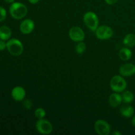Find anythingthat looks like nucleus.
Wrapping results in <instances>:
<instances>
[{
	"mask_svg": "<svg viewBox=\"0 0 135 135\" xmlns=\"http://www.w3.org/2000/svg\"><path fill=\"white\" fill-rule=\"evenodd\" d=\"M9 13L15 19H22L27 15L28 9L26 5L22 3L14 2L11 3L9 7Z\"/></svg>",
	"mask_w": 135,
	"mask_h": 135,
	"instance_id": "obj_1",
	"label": "nucleus"
},
{
	"mask_svg": "<svg viewBox=\"0 0 135 135\" xmlns=\"http://www.w3.org/2000/svg\"><path fill=\"white\" fill-rule=\"evenodd\" d=\"M110 88L114 92H123L126 90L127 83L121 75H115L111 79L109 83Z\"/></svg>",
	"mask_w": 135,
	"mask_h": 135,
	"instance_id": "obj_2",
	"label": "nucleus"
},
{
	"mask_svg": "<svg viewBox=\"0 0 135 135\" xmlns=\"http://www.w3.org/2000/svg\"><path fill=\"white\" fill-rule=\"evenodd\" d=\"M83 21L86 26L92 32H94L99 26V19L97 15L92 11H88L83 16Z\"/></svg>",
	"mask_w": 135,
	"mask_h": 135,
	"instance_id": "obj_3",
	"label": "nucleus"
},
{
	"mask_svg": "<svg viewBox=\"0 0 135 135\" xmlns=\"http://www.w3.org/2000/svg\"><path fill=\"white\" fill-rule=\"evenodd\" d=\"M7 49L13 56H18L23 52L24 47L22 42L18 39L13 38L7 42Z\"/></svg>",
	"mask_w": 135,
	"mask_h": 135,
	"instance_id": "obj_4",
	"label": "nucleus"
},
{
	"mask_svg": "<svg viewBox=\"0 0 135 135\" xmlns=\"http://www.w3.org/2000/svg\"><path fill=\"white\" fill-rule=\"evenodd\" d=\"M96 38L101 40L110 39L113 35V30L110 26L107 25H102L98 27L95 31Z\"/></svg>",
	"mask_w": 135,
	"mask_h": 135,
	"instance_id": "obj_5",
	"label": "nucleus"
},
{
	"mask_svg": "<svg viewBox=\"0 0 135 135\" xmlns=\"http://www.w3.org/2000/svg\"><path fill=\"white\" fill-rule=\"evenodd\" d=\"M37 131L42 134H50L53 131V125L51 123L44 119H38L36 123Z\"/></svg>",
	"mask_w": 135,
	"mask_h": 135,
	"instance_id": "obj_6",
	"label": "nucleus"
},
{
	"mask_svg": "<svg viewBox=\"0 0 135 135\" xmlns=\"http://www.w3.org/2000/svg\"><path fill=\"white\" fill-rule=\"evenodd\" d=\"M94 129L99 135H108L111 133L110 125L103 119H98L95 122Z\"/></svg>",
	"mask_w": 135,
	"mask_h": 135,
	"instance_id": "obj_7",
	"label": "nucleus"
},
{
	"mask_svg": "<svg viewBox=\"0 0 135 135\" xmlns=\"http://www.w3.org/2000/svg\"><path fill=\"white\" fill-rule=\"evenodd\" d=\"M69 38L74 42H79L84 40L85 34L83 29L79 26H73L71 28L69 31Z\"/></svg>",
	"mask_w": 135,
	"mask_h": 135,
	"instance_id": "obj_8",
	"label": "nucleus"
},
{
	"mask_svg": "<svg viewBox=\"0 0 135 135\" xmlns=\"http://www.w3.org/2000/svg\"><path fill=\"white\" fill-rule=\"evenodd\" d=\"M35 25L32 20L30 18L25 19L20 25V31L24 34H29L34 30Z\"/></svg>",
	"mask_w": 135,
	"mask_h": 135,
	"instance_id": "obj_9",
	"label": "nucleus"
},
{
	"mask_svg": "<svg viewBox=\"0 0 135 135\" xmlns=\"http://www.w3.org/2000/svg\"><path fill=\"white\" fill-rule=\"evenodd\" d=\"M120 75L123 76H130L135 74V65L133 63H125L119 69Z\"/></svg>",
	"mask_w": 135,
	"mask_h": 135,
	"instance_id": "obj_10",
	"label": "nucleus"
},
{
	"mask_svg": "<svg viewBox=\"0 0 135 135\" xmlns=\"http://www.w3.org/2000/svg\"><path fill=\"white\" fill-rule=\"evenodd\" d=\"M11 96L13 100L17 102H21L25 98L26 96V91L25 88L22 86H15L11 92Z\"/></svg>",
	"mask_w": 135,
	"mask_h": 135,
	"instance_id": "obj_11",
	"label": "nucleus"
},
{
	"mask_svg": "<svg viewBox=\"0 0 135 135\" xmlns=\"http://www.w3.org/2000/svg\"><path fill=\"white\" fill-rule=\"evenodd\" d=\"M108 102H109V105L112 108H117L122 103V96H121V94L117 93V92H115V93L112 94L109 96Z\"/></svg>",
	"mask_w": 135,
	"mask_h": 135,
	"instance_id": "obj_12",
	"label": "nucleus"
},
{
	"mask_svg": "<svg viewBox=\"0 0 135 135\" xmlns=\"http://www.w3.org/2000/svg\"><path fill=\"white\" fill-rule=\"evenodd\" d=\"M120 114L124 117L129 118L134 115V108L132 105L126 104L121 107L119 109Z\"/></svg>",
	"mask_w": 135,
	"mask_h": 135,
	"instance_id": "obj_13",
	"label": "nucleus"
},
{
	"mask_svg": "<svg viewBox=\"0 0 135 135\" xmlns=\"http://www.w3.org/2000/svg\"><path fill=\"white\" fill-rule=\"evenodd\" d=\"M133 55V53H132L131 50L129 49V47H123V48L121 49L119 52V57L120 59L124 61H127L131 59Z\"/></svg>",
	"mask_w": 135,
	"mask_h": 135,
	"instance_id": "obj_14",
	"label": "nucleus"
},
{
	"mask_svg": "<svg viewBox=\"0 0 135 135\" xmlns=\"http://www.w3.org/2000/svg\"><path fill=\"white\" fill-rule=\"evenodd\" d=\"M123 43L126 47L131 48L135 46V34L133 33H129L124 37Z\"/></svg>",
	"mask_w": 135,
	"mask_h": 135,
	"instance_id": "obj_15",
	"label": "nucleus"
},
{
	"mask_svg": "<svg viewBox=\"0 0 135 135\" xmlns=\"http://www.w3.org/2000/svg\"><path fill=\"white\" fill-rule=\"evenodd\" d=\"M12 35V31L9 27L2 26L0 27V39L7 40L10 39Z\"/></svg>",
	"mask_w": 135,
	"mask_h": 135,
	"instance_id": "obj_16",
	"label": "nucleus"
},
{
	"mask_svg": "<svg viewBox=\"0 0 135 135\" xmlns=\"http://www.w3.org/2000/svg\"><path fill=\"white\" fill-rule=\"evenodd\" d=\"M121 96H122L123 102L125 104H130L133 102L134 100V94L130 90L123 91Z\"/></svg>",
	"mask_w": 135,
	"mask_h": 135,
	"instance_id": "obj_17",
	"label": "nucleus"
},
{
	"mask_svg": "<svg viewBox=\"0 0 135 135\" xmlns=\"http://www.w3.org/2000/svg\"><path fill=\"white\" fill-rule=\"evenodd\" d=\"M86 44L84 42H79V43L76 44V47H75V50H76V52L78 54H83L84 51H86Z\"/></svg>",
	"mask_w": 135,
	"mask_h": 135,
	"instance_id": "obj_18",
	"label": "nucleus"
},
{
	"mask_svg": "<svg viewBox=\"0 0 135 135\" xmlns=\"http://www.w3.org/2000/svg\"><path fill=\"white\" fill-rule=\"evenodd\" d=\"M46 111L44 109L42 108H38L34 112V116L36 117L38 119H44L46 116Z\"/></svg>",
	"mask_w": 135,
	"mask_h": 135,
	"instance_id": "obj_19",
	"label": "nucleus"
},
{
	"mask_svg": "<svg viewBox=\"0 0 135 135\" xmlns=\"http://www.w3.org/2000/svg\"><path fill=\"white\" fill-rule=\"evenodd\" d=\"M7 17V11L3 7L0 6V22L5 21Z\"/></svg>",
	"mask_w": 135,
	"mask_h": 135,
	"instance_id": "obj_20",
	"label": "nucleus"
},
{
	"mask_svg": "<svg viewBox=\"0 0 135 135\" xmlns=\"http://www.w3.org/2000/svg\"><path fill=\"white\" fill-rule=\"evenodd\" d=\"M23 105L26 109H29L32 107V102L28 99H26L23 102Z\"/></svg>",
	"mask_w": 135,
	"mask_h": 135,
	"instance_id": "obj_21",
	"label": "nucleus"
},
{
	"mask_svg": "<svg viewBox=\"0 0 135 135\" xmlns=\"http://www.w3.org/2000/svg\"><path fill=\"white\" fill-rule=\"evenodd\" d=\"M7 48V43L3 40L0 39V51H3Z\"/></svg>",
	"mask_w": 135,
	"mask_h": 135,
	"instance_id": "obj_22",
	"label": "nucleus"
},
{
	"mask_svg": "<svg viewBox=\"0 0 135 135\" xmlns=\"http://www.w3.org/2000/svg\"><path fill=\"white\" fill-rule=\"evenodd\" d=\"M119 0H105V3H106L108 5H113L114 4L117 3V2Z\"/></svg>",
	"mask_w": 135,
	"mask_h": 135,
	"instance_id": "obj_23",
	"label": "nucleus"
},
{
	"mask_svg": "<svg viewBox=\"0 0 135 135\" xmlns=\"http://www.w3.org/2000/svg\"><path fill=\"white\" fill-rule=\"evenodd\" d=\"M40 0H28L29 3L31 4H36L39 2Z\"/></svg>",
	"mask_w": 135,
	"mask_h": 135,
	"instance_id": "obj_24",
	"label": "nucleus"
},
{
	"mask_svg": "<svg viewBox=\"0 0 135 135\" xmlns=\"http://www.w3.org/2000/svg\"><path fill=\"white\" fill-rule=\"evenodd\" d=\"M131 123L133 125V126L135 127V115L133 116V117L131 119Z\"/></svg>",
	"mask_w": 135,
	"mask_h": 135,
	"instance_id": "obj_25",
	"label": "nucleus"
},
{
	"mask_svg": "<svg viewBox=\"0 0 135 135\" xmlns=\"http://www.w3.org/2000/svg\"><path fill=\"white\" fill-rule=\"evenodd\" d=\"M112 134L113 135H121L122 134V133H121V132H119V131H114L112 133Z\"/></svg>",
	"mask_w": 135,
	"mask_h": 135,
	"instance_id": "obj_26",
	"label": "nucleus"
},
{
	"mask_svg": "<svg viewBox=\"0 0 135 135\" xmlns=\"http://www.w3.org/2000/svg\"><path fill=\"white\" fill-rule=\"evenodd\" d=\"M4 1L7 3H14L15 0H4Z\"/></svg>",
	"mask_w": 135,
	"mask_h": 135,
	"instance_id": "obj_27",
	"label": "nucleus"
}]
</instances>
